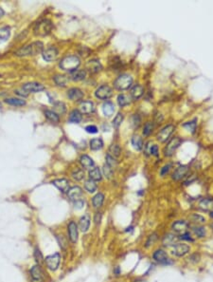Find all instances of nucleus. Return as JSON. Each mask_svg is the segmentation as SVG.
Masks as SVG:
<instances>
[{"label":"nucleus","instance_id":"nucleus-56","mask_svg":"<svg viewBox=\"0 0 213 282\" xmlns=\"http://www.w3.org/2000/svg\"><path fill=\"white\" fill-rule=\"evenodd\" d=\"M171 165H165V166H163L162 168H161V170H160V175L162 176V177H164V176H166L167 174L169 173V171H170V168H171Z\"/></svg>","mask_w":213,"mask_h":282},{"label":"nucleus","instance_id":"nucleus-43","mask_svg":"<svg viewBox=\"0 0 213 282\" xmlns=\"http://www.w3.org/2000/svg\"><path fill=\"white\" fill-rule=\"evenodd\" d=\"M54 110L59 113V114H63L65 113L66 111V106L64 103H61V102H58V103H55L54 104Z\"/></svg>","mask_w":213,"mask_h":282},{"label":"nucleus","instance_id":"nucleus-25","mask_svg":"<svg viewBox=\"0 0 213 282\" xmlns=\"http://www.w3.org/2000/svg\"><path fill=\"white\" fill-rule=\"evenodd\" d=\"M144 93V90L143 87L140 86V85H136L134 86H133V88L131 90V97L134 99V100H138L139 99Z\"/></svg>","mask_w":213,"mask_h":282},{"label":"nucleus","instance_id":"nucleus-30","mask_svg":"<svg viewBox=\"0 0 213 282\" xmlns=\"http://www.w3.org/2000/svg\"><path fill=\"white\" fill-rule=\"evenodd\" d=\"M89 178L90 180H92L94 182H98V181H100L101 180V173H100V170L97 167H94L93 169H91L89 171Z\"/></svg>","mask_w":213,"mask_h":282},{"label":"nucleus","instance_id":"nucleus-33","mask_svg":"<svg viewBox=\"0 0 213 282\" xmlns=\"http://www.w3.org/2000/svg\"><path fill=\"white\" fill-rule=\"evenodd\" d=\"M117 103H118L119 107L128 106L131 103V97L126 94H119L117 96Z\"/></svg>","mask_w":213,"mask_h":282},{"label":"nucleus","instance_id":"nucleus-11","mask_svg":"<svg viewBox=\"0 0 213 282\" xmlns=\"http://www.w3.org/2000/svg\"><path fill=\"white\" fill-rule=\"evenodd\" d=\"M190 251V247L186 243H176L173 247V254L178 258H182L186 256Z\"/></svg>","mask_w":213,"mask_h":282},{"label":"nucleus","instance_id":"nucleus-39","mask_svg":"<svg viewBox=\"0 0 213 282\" xmlns=\"http://www.w3.org/2000/svg\"><path fill=\"white\" fill-rule=\"evenodd\" d=\"M45 115L47 117L49 120L52 123H59V115L51 110H45Z\"/></svg>","mask_w":213,"mask_h":282},{"label":"nucleus","instance_id":"nucleus-4","mask_svg":"<svg viewBox=\"0 0 213 282\" xmlns=\"http://www.w3.org/2000/svg\"><path fill=\"white\" fill-rule=\"evenodd\" d=\"M44 262L47 265L49 270H50L51 272H55L59 269L60 262H61V255L59 253L49 255L48 257H45Z\"/></svg>","mask_w":213,"mask_h":282},{"label":"nucleus","instance_id":"nucleus-24","mask_svg":"<svg viewBox=\"0 0 213 282\" xmlns=\"http://www.w3.org/2000/svg\"><path fill=\"white\" fill-rule=\"evenodd\" d=\"M102 112L105 117H110L115 112V106L111 102H105L102 105Z\"/></svg>","mask_w":213,"mask_h":282},{"label":"nucleus","instance_id":"nucleus-12","mask_svg":"<svg viewBox=\"0 0 213 282\" xmlns=\"http://www.w3.org/2000/svg\"><path fill=\"white\" fill-rule=\"evenodd\" d=\"M174 130V126H172V125H169L165 126L164 128H162L160 130V132L158 133L157 135V140L161 143H165L167 140L170 138V136L173 134V132Z\"/></svg>","mask_w":213,"mask_h":282},{"label":"nucleus","instance_id":"nucleus-1","mask_svg":"<svg viewBox=\"0 0 213 282\" xmlns=\"http://www.w3.org/2000/svg\"><path fill=\"white\" fill-rule=\"evenodd\" d=\"M43 49H44L43 43L40 41H37V42H33L32 44H29L28 46L23 47L19 51H17L15 54L17 56H33V55H37L38 53L43 52Z\"/></svg>","mask_w":213,"mask_h":282},{"label":"nucleus","instance_id":"nucleus-49","mask_svg":"<svg viewBox=\"0 0 213 282\" xmlns=\"http://www.w3.org/2000/svg\"><path fill=\"white\" fill-rule=\"evenodd\" d=\"M190 219H191L193 222H195V223H203V222L206 221V219H205L202 216H199V215H197V214L191 215Z\"/></svg>","mask_w":213,"mask_h":282},{"label":"nucleus","instance_id":"nucleus-22","mask_svg":"<svg viewBox=\"0 0 213 282\" xmlns=\"http://www.w3.org/2000/svg\"><path fill=\"white\" fill-rule=\"evenodd\" d=\"M178 240V237L173 235V234H167L162 240V243L164 246L170 247V246H174L176 244V241Z\"/></svg>","mask_w":213,"mask_h":282},{"label":"nucleus","instance_id":"nucleus-34","mask_svg":"<svg viewBox=\"0 0 213 282\" xmlns=\"http://www.w3.org/2000/svg\"><path fill=\"white\" fill-rule=\"evenodd\" d=\"M84 188H85V190L88 193H94V192L97 191L98 186H97L96 182H94V181L89 179V180L85 181V183H84Z\"/></svg>","mask_w":213,"mask_h":282},{"label":"nucleus","instance_id":"nucleus-59","mask_svg":"<svg viewBox=\"0 0 213 282\" xmlns=\"http://www.w3.org/2000/svg\"><path fill=\"white\" fill-rule=\"evenodd\" d=\"M114 273H115V274H117V275H119L120 271H119V268H118V267H117V268L114 270Z\"/></svg>","mask_w":213,"mask_h":282},{"label":"nucleus","instance_id":"nucleus-3","mask_svg":"<svg viewBox=\"0 0 213 282\" xmlns=\"http://www.w3.org/2000/svg\"><path fill=\"white\" fill-rule=\"evenodd\" d=\"M53 29V24L49 19H44L38 22L34 27V34L37 36H45L49 35Z\"/></svg>","mask_w":213,"mask_h":282},{"label":"nucleus","instance_id":"nucleus-48","mask_svg":"<svg viewBox=\"0 0 213 282\" xmlns=\"http://www.w3.org/2000/svg\"><path fill=\"white\" fill-rule=\"evenodd\" d=\"M102 170H103L104 176L106 178H108V179H110V178L112 177V175H113V168L105 164L104 166H103V168H102Z\"/></svg>","mask_w":213,"mask_h":282},{"label":"nucleus","instance_id":"nucleus-37","mask_svg":"<svg viewBox=\"0 0 213 282\" xmlns=\"http://www.w3.org/2000/svg\"><path fill=\"white\" fill-rule=\"evenodd\" d=\"M54 82L59 86H66L68 82V79L65 75H56L54 76Z\"/></svg>","mask_w":213,"mask_h":282},{"label":"nucleus","instance_id":"nucleus-35","mask_svg":"<svg viewBox=\"0 0 213 282\" xmlns=\"http://www.w3.org/2000/svg\"><path fill=\"white\" fill-rule=\"evenodd\" d=\"M132 145L134 149L136 150H140L141 148L143 147V142H142V139L139 137V136H133L132 138Z\"/></svg>","mask_w":213,"mask_h":282},{"label":"nucleus","instance_id":"nucleus-18","mask_svg":"<svg viewBox=\"0 0 213 282\" xmlns=\"http://www.w3.org/2000/svg\"><path fill=\"white\" fill-rule=\"evenodd\" d=\"M90 222H91V218H90L89 214L83 215L79 220V225H78L79 229L83 233L87 232L90 227Z\"/></svg>","mask_w":213,"mask_h":282},{"label":"nucleus","instance_id":"nucleus-61","mask_svg":"<svg viewBox=\"0 0 213 282\" xmlns=\"http://www.w3.org/2000/svg\"><path fill=\"white\" fill-rule=\"evenodd\" d=\"M134 282H145V281H143V280H136V281H134Z\"/></svg>","mask_w":213,"mask_h":282},{"label":"nucleus","instance_id":"nucleus-13","mask_svg":"<svg viewBox=\"0 0 213 282\" xmlns=\"http://www.w3.org/2000/svg\"><path fill=\"white\" fill-rule=\"evenodd\" d=\"M153 258L156 262L160 263V264H170L171 263L168 255H167L166 252L162 249L156 250L153 255Z\"/></svg>","mask_w":213,"mask_h":282},{"label":"nucleus","instance_id":"nucleus-52","mask_svg":"<svg viewBox=\"0 0 213 282\" xmlns=\"http://www.w3.org/2000/svg\"><path fill=\"white\" fill-rule=\"evenodd\" d=\"M149 153H151V155L154 156H157L158 155V146L155 144L150 145L149 146Z\"/></svg>","mask_w":213,"mask_h":282},{"label":"nucleus","instance_id":"nucleus-55","mask_svg":"<svg viewBox=\"0 0 213 282\" xmlns=\"http://www.w3.org/2000/svg\"><path fill=\"white\" fill-rule=\"evenodd\" d=\"M85 130L87 133H91V134H95V133L98 132V128L95 126H87L85 127Z\"/></svg>","mask_w":213,"mask_h":282},{"label":"nucleus","instance_id":"nucleus-41","mask_svg":"<svg viewBox=\"0 0 213 282\" xmlns=\"http://www.w3.org/2000/svg\"><path fill=\"white\" fill-rule=\"evenodd\" d=\"M121 153V149L118 144H112L109 148V154L112 157H118Z\"/></svg>","mask_w":213,"mask_h":282},{"label":"nucleus","instance_id":"nucleus-42","mask_svg":"<svg viewBox=\"0 0 213 282\" xmlns=\"http://www.w3.org/2000/svg\"><path fill=\"white\" fill-rule=\"evenodd\" d=\"M123 118H124L123 114L118 113V114L114 118V120H113V126L116 127V128H118L119 126L121 125V123H122V121H123Z\"/></svg>","mask_w":213,"mask_h":282},{"label":"nucleus","instance_id":"nucleus-38","mask_svg":"<svg viewBox=\"0 0 213 282\" xmlns=\"http://www.w3.org/2000/svg\"><path fill=\"white\" fill-rule=\"evenodd\" d=\"M199 205L203 210L207 211V210L213 208V200H211L209 199H204L200 201Z\"/></svg>","mask_w":213,"mask_h":282},{"label":"nucleus","instance_id":"nucleus-8","mask_svg":"<svg viewBox=\"0 0 213 282\" xmlns=\"http://www.w3.org/2000/svg\"><path fill=\"white\" fill-rule=\"evenodd\" d=\"M95 95L97 98L101 99V100H107L113 95V90L109 86H100L95 92Z\"/></svg>","mask_w":213,"mask_h":282},{"label":"nucleus","instance_id":"nucleus-60","mask_svg":"<svg viewBox=\"0 0 213 282\" xmlns=\"http://www.w3.org/2000/svg\"><path fill=\"white\" fill-rule=\"evenodd\" d=\"M3 15H4V11H3L2 8H0V18H1Z\"/></svg>","mask_w":213,"mask_h":282},{"label":"nucleus","instance_id":"nucleus-45","mask_svg":"<svg viewBox=\"0 0 213 282\" xmlns=\"http://www.w3.org/2000/svg\"><path fill=\"white\" fill-rule=\"evenodd\" d=\"M194 234L198 237H204L206 236V229L202 226H196L193 228Z\"/></svg>","mask_w":213,"mask_h":282},{"label":"nucleus","instance_id":"nucleus-20","mask_svg":"<svg viewBox=\"0 0 213 282\" xmlns=\"http://www.w3.org/2000/svg\"><path fill=\"white\" fill-rule=\"evenodd\" d=\"M86 68L92 73H97L99 71L101 70L102 66L100 63L99 60H96V59H93V60H90L87 64H86Z\"/></svg>","mask_w":213,"mask_h":282},{"label":"nucleus","instance_id":"nucleus-54","mask_svg":"<svg viewBox=\"0 0 213 282\" xmlns=\"http://www.w3.org/2000/svg\"><path fill=\"white\" fill-rule=\"evenodd\" d=\"M74 206H75V208L77 209V210H81V209L83 208V206H84V201H83V200H76L75 203H74Z\"/></svg>","mask_w":213,"mask_h":282},{"label":"nucleus","instance_id":"nucleus-47","mask_svg":"<svg viewBox=\"0 0 213 282\" xmlns=\"http://www.w3.org/2000/svg\"><path fill=\"white\" fill-rule=\"evenodd\" d=\"M153 128H154V126L151 122H148L145 126H144V129H143V135L144 136H149L151 131H153Z\"/></svg>","mask_w":213,"mask_h":282},{"label":"nucleus","instance_id":"nucleus-21","mask_svg":"<svg viewBox=\"0 0 213 282\" xmlns=\"http://www.w3.org/2000/svg\"><path fill=\"white\" fill-rule=\"evenodd\" d=\"M95 108H94V104L93 102L90 101H83L81 103L80 105V110L82 113L83 114H90L94 111Z\"/></svg>","mask_w":213,"mask_h":282},{"label":"nucleus","instance_id":"nucleus-53","mask_svg":"<svg viewBox=\"0 0 213 282\" xmlns=\"http://www.w3.org/2000/svg\"><path fill=\"white\" fill-rule=\"evenodd\" d=\"M179 239H180V240H187V241H193L192 236H191V235H190L189 232H186V233H184V234H182V235L180 236Z\"/></svg>","mask_w":213,"mask_h":282},{"label":"nucleus","instance_id":"nucleus-57","mask_svg":"<svg viewBox=\"0 0 213 282\" xmlns=\"http://www.w3.org/2000/svg\"><path fill=\"white\" fill-rule=\"evenodd\" d=\"M101 218H102V215H101L100 212H98V213L95 214V216H94V222H95V224H96V225H99V224L100 223Z\"/></svg>","mask_w":213,"mask_h":282},{"label":"nucleus","instance_id":"nucleus-36","mask_svg":"<svg viewBox=\"0 0 213 282\" xmlns=\"http://www.w3.org/2000/svg\"><path fill=\"white\" fill-rule=\"evenodd\" d=\"M71 176H72V178H73L75 181L80 182V181L83 180V178H84V171L83 169H81V168H76V169H74L72 171Z\"/></svg>","mask_w":213,"mask_h":282},{"label":"nucleus","instance_id":"nucleus-17","mask_svg":"<svg viewBox=\"0 0 213 282\" xmlns=\"http://www.w3.org/2000/svg\"><path fill=\"white\" fill-rule=\"evenodd\" d=\"M52 184L56 186L61 192L67 193L69 190V182L66 179H57L52 182Z\"/></svg>","mask_w":213,"mask_h":282},{"label":"nucleus","instance_id":"nucleus-46","mask_svg":"<svg viewBox=\"0 0 213 282\" xmlns=\"http://www.w3.org/2000/svg\"><path fill=\"white\" fill-rule=\"evenodd\" d=\"M105 161H106V165H109V166H110V167H112V168H114V167L117 165V161H116V160H115V158H114V157H112L110 154H108L107 156H106Z\"/></svg>","mask_w":213,"mask_h":282},{"label":"nucleus","instance_id":"nucleus-23","mask_svg":"<svg viewBox=\"0 0 213 282\" xmlns=\"http://www.w3.org/2000/svg\"><path fill=\"white\" fill-rule=\"evenodd\" d=\"M188 173V166L186 165H182L179 166L178 168H176V170L173 172V179L174 181H179L181 180L182 178H184L186 176V174Z\"/></svg>","mask_w":213,"mask_h":282},{"label":"nucleus","instance_id":"nucleus-5","mask_svg":"<svg viewBox=\"0 0 213 282\" xmlns=\"http://www.w3.org/2000/svg\"><path fill=\"white\" fill-rule=\"evenodd\" d=\"M133 84V78L128 74H122L115 81V87L118 90H124L129 88Z\"/></svg>","mask_w":213,"mask_h":282},{"label":"nucleus","instance_id":"nucleus-51","mask_svg":"<svg viewBox=\"0 0 213 282\" xmlns=\"http://www.w3.org/2000/svg\"><path fill=\"white\" fill-rule=\"evenodd\" d=\"M155 240H156V234L151 235V236H149V239H148L147 242H146V247L148 248V247H150L151 245H153V244L155 243Z\"/></svg>","mask_w":213,"mask_h":282},{"label":"nucleus","instance_id":"nucleus-6","mask_svg":"<svg viewBox=\"0 0 213 282\" xmlns=\"http://www.w3.org/2000/svg\"><path fill=\"white\" fill-rule=\"evenodd\" d=\"M30 282H45V274L41 265L36 264L29 270Z\"/></svg>","mask_w":213,"mask_h":282},{"label":"nucleus","instance_id":"nucleus-58","mask_svg":"<svg viewBox=\"0 0 213 282\" xmlns=\"http://www.w3.org/2000/svg\"><path fill=\"white\" fill-rule=\"evenodd\" d=\"M138 115H134V127H138V126H139L140 120L138 119V120L136 121V119H138Z\"/></svg>","mask_w":213,"mask_h":282},{"label":"nucleus","instance_id":"nucleus-16","mask_svg":"<svg viewBox=\"0 0 213 282\" xmlns=\"http://www.w3.org/2000/svg\"><path fill=\"white\" fill-rule=\"evenodd\" d=\"M67 195L71 200L76 201L78 200H81V197L83 196V189L80 186H73L69 188Z\"/></svg>","mask_w":213,"mask_h":282},{"label":"nucleus","instance_id":"nucleus-9","mask_svg":"<svg viewBox=\"0 0 213 282\" xmlns=\"http://www.w3.org/2000/svg\"><path fill=\"white\" fill-rule=\"evenodd\" d=\"M44 90H45V86L43 85L39 84V83H35V82L25 84L22 87V90L24 92H26V94L40 92V91H43Z\"/></svg>","mask_w":213,"mask_h":282},{"label":"nucleus","instance_id":"nucleus-15","mask_svg":"<svg viewBox=\"0 0 213 282\" xmlns=\"http://www.w3.org/2000/svg\"><path fill=\"white\" fill-rule=\"evenodd\" d=\"M42 53H43V58L45 60L50 62L55 60L56 57L58 56V50L55 47H49L45 51H43Z\"/></svg>","mask_w":213,"mask_h":282},{"label":"nucleus","instance_id":"nucleus-7","mask_svg":"<svg viewBox=\"0 0 213 282\" xmlns=\"http://www.w3.org/2000/svg\"><path fill=\"white\" fill-rule=\"evenodd\" d=\"M68 239L72 243H76L79 239V227L74 220H71L67 225Z\"/></svg>","mask_w":213,"mask_h":282},{"label":"nucleus","instance_id":"nucleus-10","mask_svg":"<svg viewBox=\"0 0 213 282\" xmlns=\"http://www.w3.org/2000/svg\"><path fill=\"white\" fill-rule=\"evenodd\" d=\"M182 141L180 138L178 137H175L173 139H172L169 143L167 144L166 148H165V155L166 156H172L173 155V153L175 152V150L179 147V145L181 144Z\"/></svg>","mask_w":213,"mask_h":282},{"label":"nucleus","instance_id":"nucleus-44","mask_svg":"<svg viewBox=\"0 0 213 282\" xmlns=\"http://www.w3.org/2000/svg\"><path fill=\"white\" fill-rule=\"evenodd\" d=\"M34 258H35V261L40 265L42 262H44V257H43V255H42V253H41V251L39 250V248L38 247H36L35 249H34Z\"/></svg>","mask_w":213,"mask_h":282},{"label":"nucleus","instance_id":"nucleus-40","mask_svg":"<svg viewBox=\"0 0 213 282\" xmlns=\"http://www.w3.org/2000/svg\"><path fill=\"white\" fill-rule=\"evenodd\" d=\"M5 102L9 105H11V106H24L26 105V102L25 100L23 99H17V98H9V99H6Z\"/></svg>","mask_w":213,"mask_h":282},{"label":"nucleus","instance_id":"nucleus-31","mask_svg":"<svg viewBox=\"0 0 213 282\" xmlns=\"http://www.w3.org/2000/svg\"><path fill=\"white\" fill-rule=\"evenodd\" d=\"M11 35V29L8 27H4L0 29V44L6 42Z\"/></svg>","mask_w":213,"mask_h":282},{"label":"nucleus","instance_id":"nucleus-32","mask_svg":"<svg viewBox=\"0 0 213 282\" xmlns=\"http://www.w3.org/2000/svg\"><path fill=\"white\" fill-rule=\"evenodd\" d=\"M103 146V142L100 138H95L90 141V148L92 150H100Z\"/></svg>","mask_w":213,"mask_h":282},{"label":"nucleus","instance_id":"nucleus-29","mask_svg":"<svg viewBox=\"0 0 213 282\" xmlns=\"http://www.w3.org/2000/svg\"><path fill=\"white\" fill-rule=\"evenodd\" d=\"M104 201V195L102 193H98L92 199V203L95 208H100Z\"/></svg>","mask_w":213,"mask_h":282},{"label":"nucleus","instance_id":"nucleus-19","mask_svg":"<svg viewBox=\"0 0 213 282\" xmlns=\"http://www.w3.org/2000/svg\"><path fill=\"white\" fill-rule=\"evenodd\" d=\"M67 97L72 101H79V100L83 99V92L77 87H73V88H70V90L67 91Z\"/></svg>","mask_w":213,"mask_h":282},{"label":"nucleus","instance_id":"nucleus-2","mask_svg":"<svg viewBox=\"0 0 213 282\" xmlns=\"http://www.w3.org/2000/svg\"><path fill=\"white\" fill-rule=\"evenodd\" d=\"M81 61L79 57L75 56V55H69L65 57L62 61L60 63V67L62 69L66 70V71H74L78 68V67L80 66Z\"/></svg>","mask_w":213,"mask_h":282},{"label":"nucleus","instance_id":"nucleus-50","mask_svg":"<svg viewBox=\"0 0 213 282\" xmlns=\"http://www.w3.org/2000/svg\"><path fill=\"white\" fill-rule=\"evenodd\" d=\"M185 128H187L189 131L190 132H194L195 129H196V120H193L192 122H189V123H186L184 126H183Z\"/></svg>","mask_w":213,"mask_h":282},{"label":"nucleus","instance_id":"nucleus-27","mask_svg":"<svg viewBox=\"0 0 213 282\" xmlns=\"http://www.w3.org/2000/svg\"><path fill=\"white\" fill-rule=\"evenodd\" d=\"M80 162H81V165H83V167L87 168V169H89V168L94 166V161H93V159L90 158L87 155L82 156L81 159H80Z\"/></svg>","mask_w":213,"mask_h":282},{"label":"nucleus","instance_id":"nucleus-62","mask_svg":"<svg viewBox=\"0 0 213 282\" xmlns=\"http://www.w3.org/2000/svg\"><path fill=\"white\" fill-rule=\"evenodd\" d=\"M0 108H1V105H0Z\"/></svg>","mask_w":213,"mask_h":282},{"label":"nucleus","instance_id":"nucleus-26","mask_svg":"<svg viewBox=\"0 0 213 282\" xmlns=\"http://www.w3.org/2000/svg\"><path fill=\"white\" fill-rule=\"evenodd\" d=\"M86 72L83 69H76L70 73V79L73 81H81L85 78Z\"/></svg>","mask_w":213,"mask_h":282},{"label":"nucleus","instance_id":"nucleus-28","mask_svg":"<svg viewBox=\"0 0 213 282\" xmlns=\"http://www.w3.org/2000/svg\"><path fill=\"white\" fill-rule=\"evenodd\" d=\"M81 121H82V113L77 109H74L73 111H71L69 115V122L73 124H79Z\"/></svg>","mask_w":213,"mask_h":282},{"label":"nucleus","instance_id":"nucleus-14","mask_svg":"<svg viewBox=\"0 0 213 282\" xmlns=\"http://www.w3.org/2000/svg\"><path fill=\"white\" fill-rule=\"evenodd\" d=\"M173 230L178 234H184L186 232H188L189 229V223L185 220H176L175 222H173V224L172 226Z\"/></svg>","mask_w":213,"mask_h":282}]
</instances>
